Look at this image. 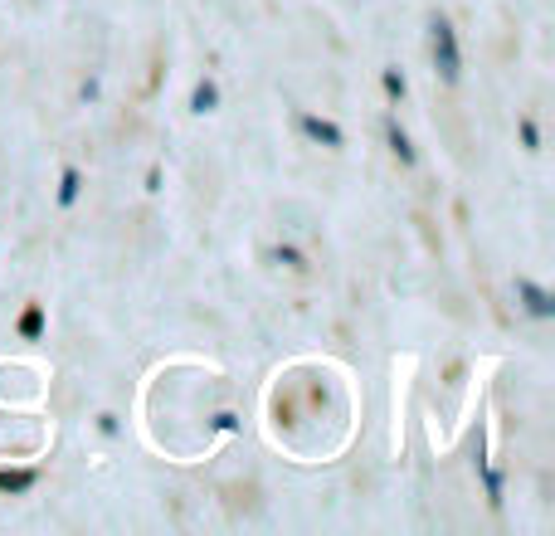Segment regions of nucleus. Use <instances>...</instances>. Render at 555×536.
<instances>
[{"mask_svg":"<svg viewBox=\"0 0 555 536\" xmlns=\"http://www.w3.org/2000/svg\"><path fill=\"white\" fill-rule=\"evenodd\" d=\"M429 44H434V74L444 83H458L463 78V54H458V35H453V25L444 15L429 20Z\"/></svg>","mask_w":555,"mask_h":536,"instance_id":"1","label":"nucleus"},{"mask_svg":"<svg viewBox=\"0 0 555 536\" xmlns=\"http://www.w3.org/2000/svg\"><path fill=\"white\" fill-rule=\"evenodd\" d=\"M297 127H302V137H312L317 147H346V132L336 127V122H327V117H312V113H302L297 117Z\"/></svg>","mask_w":555,"mask_h":536,"instance_id":"2","label":"nucleus"},{"mask_svg":"<svg viewBox=\"0 0 555 536\" xmlns=\"http://www.w3.org/2000/svg\"><path fill=\"white\" fill-rule=\"evenodd\" d=\"M517 298L521 307L531 312V317H555V298L541 288V283H531V278H517Z\"/></svg>","mask_w":555,"mask_h":536,"instance_id":"3","label":"nucleus"},{"mask_svg":"<svg viewBox=\"0 0 555 536\" xmlns=\"http://www.w3.org/2000/svg\"><path fill=\"white\" fill-rule=\"evenodd\" d=\"M215 103H220V88H215V78H200L195 83V93H190V113H215Z\"/></svg>","mask_w":555,"mask_h":536,"instance_id":"4","label":"nucleus"},{"mask_svg":"<svg viewBox=\"0 0 555 536\" xmlns=\"http://www.w3.org/2000/svg\"><path fill=\"white\" fill-rule=\"evenodd\" d=\"M385 137H390V152L400 156L405 166H414V142H409V132L400 122H385Z\"/></svg>","mask_w":555,"mask_h":536,"instance_id":"5","label":"nucleus"},{"mask_svg":"<svg viewBox=\"0 0 555 536\" xmlns=\"http://www.w3.org/2000/svg\"><path fill=\"white\" fill-rule=\"evenodd\" d=\"M78 191H83V176H78L74 166H69V171H64V181H59V205L69 210V205L78 200Z\"/></svg>","mask_w":555,"mask_h":536,"instance_id":"6","label":"nucleus"},{"mask_svg":"<svg viewBox=\"0 0 555 536\" xmlns=\"http://www.w3.org/2000/svg\"><path fill=\"white\" fill-rule=\"evenodd\" d=\"M39 332H44V312H39V307H25V317H20V337H25V342H39Z\"/></svg>","mask_w":555,"mask_h":536,"instance_id":"7","label":"nucleus"},{"mask_svg":"<svg viewBox=\"0 0 555 536\" xmlns=\"http://www.w3.org/2000/svg\"><path fill=\"white\" fill-rule=\"evenodd\" d=\"M35 473H0V493H30Z\"/></svg>","mask_w":555,"mask_h":536,"instance_id":"8","label":"nucleus"},{"mask_svg":"<svg viewBox=\"0 0 555 536\" xmlns=\"http://www.w3.org/2000/svg\"><path fill=\"white\" fill-rule=\"evenodd\" d=\"M268 259H273V264H288V268H307V264H302V254H297L293 244H278V249H273Z\"/></svg>","mask_w":555,"mask_h":536,"instance_id":"9","label":"nucleus"},{"mask_svg":"<svg viewBox=\"0 0 555 536\" xmlns=\"http://www.w3.org/2000/svg\"><path fill=\"white\" fill-rule=\"evenodd\" d=\"M521 142H526V152H541V132H536L531 117H521Z\"/></svg>","mask_w":555,"mask_h":536,"instance_id":"10","label":"nucleus"},{"mask_svg":"<svg viewBox=\"0 0 555 536\" xmlns=\"http://www.w3.org/2000/svg\"><path fill=\"white\" fill-rule=\"evenodd\" d=\"M380 83H385V93H390V98H405V78L395 74V69H385V74H380Z\"/></svg>","mask_w":555,"mask_h":536,"instance_id":"11","label":"nucleus"}]
</instances>
